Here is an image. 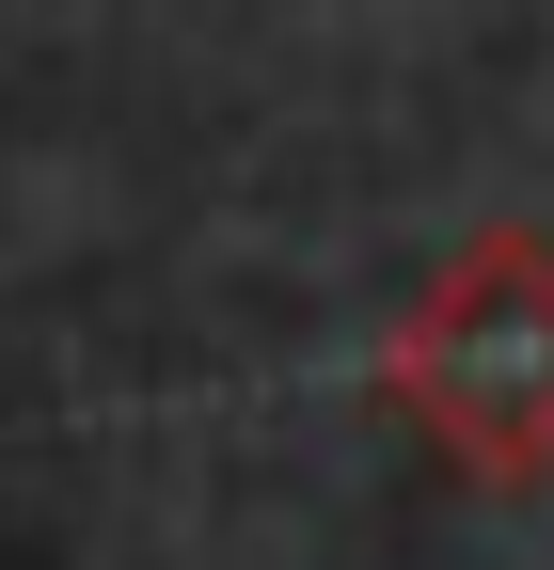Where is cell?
<instances>
[{
	"instance_id": "6da1fadb",
	"label": "cell",
	"mask_w": 554,
	"mask_h": 570,
	"mask_svg": "<svg viewBox=\"0 0 554 570\" xmlns=\"http://www.w3.org/2000/svg\"><path fill=\"white\" fill-rule=\"evenodd\" d=\"M412 412L459 444V475H554V254L492 238L396 348Z\"/></svg>"
}]
</instances>
